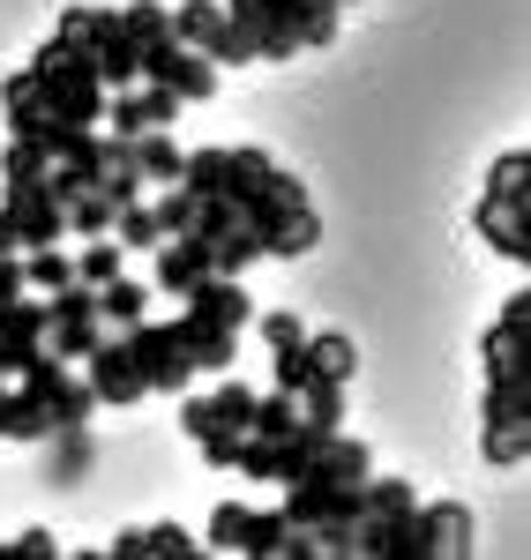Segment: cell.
Listing matches in <instances>:
<instances>
[{
  "instance_id": "cell-1",
  "label": "cell",
  "mask_w": 531,
  "mask_h": 560,
  "mask_svg": "<svg viewBox=\"0 0 531 560\" xmlns=\"http://www.w3.org/2000/svg\"><path fill=\"white\" fill-rule=\"evenodd\" d=\"M180 187H187L180 240H195L218 277H240L263 255L292 261L322 240V217L300 195V179L277 173L263 150H195L180 158Z\"/></svg>"
},
{
  "instance_id": "cell-2",
  "label": "cell",
  "mask_w": 531,
  "mask_h": 560,
  "mask_svg": "<svg viewBox=\"0 0 531 560\" xmlns=\"http://www.w3.org/2000/svg\"><path fill=\"white\" fill-rule=\"evenodd\" d=\"M494 471H517L531 456V292L501 306L487 337V433H480Z\"/></svg>"
},
{
  "instance_id": "cell-3",
  "label": "cell",
  "mask_w": 531,
  "mask_h": 560,
  "mask_svg": "<svg viewBox=\"0 0 531 560\" xmlns=\"http://www.w3.org/2000/svg\"><path fill=\"white\" fill-rule=\"evenodd\" d=\"M480 232L494 255L531 261V150H509L480 195Z\"/></svg>"
},
{
  "instance_id": "cell-4",
  "label": "cell",
  "mask_w": 531,
  "mask_h": 560,
  "mask_svg": "<svg viewBox=\"0 0 531 560\" xmlns=\"http://www.w3.org/2000/svg\"><path fill=\"white\" fill-rule=\"evenodd\" d=\"M187 441L210 456V464H232V448L247 441V427H255V388H240V382H224L210 388V396H187Z\"/></svg>"
},
{
  "instance_id": "cell-5",
  "label": "cell",
  "mask_w": 531,
  "mask_h": 560,
  "mask_svg": "<svg viewBox=\"0 0 531 560\" xmlns=\"http://www.w3.org/2000/svg\"><path fill=\"white\" fill-rule=\"evenodd\" d=\"M442 553H472V509L457 501H412L390 538V560H442Z\"/></svg>"
},
{
  "instance_id": "cell-6",
  "label": "cell",
  "mask_w": 531,
  "mask_h": 560,
  "mask_svg": "<svg viewBox=\"0 0 531 560\" xmlns=\"http://www.w3.org/2000/svg\"><path fill=\"white\" fill-rule=\"evenodd\" d=\"M210 546L218 553H308V538L285 523V509L269 516V509H240V501H224L210 516Z\"/></svg>"
},
{
  "instance_id": "cell-7",
  "label": "cell",
  "mask_w": 531,
  "mask_h": 560,
  "mask_svg": "<svg viewBox=\"0 0 531 560\" xmlns=\"http://www.w3.org/2000/svg\"><path fill=\"white\" fill-rule=\"evenodd\" d=\"M97 345V300H90V284H60L53 300H45V359H83Z\"/></svg>"
},
{
  "instance_id": "cell-8",
  "label": "cell",
  "mask_w": 531,
  "mask_h": 560,
  "mask_svg": "<svg viewBox=\"0 0 531 560\" xmlns=\"http://www.w3.org/2000/svg\"><path fill=\"white\" fill-rule=\"evenodd\" d=\"M173 38L195 45L203 60H255V52H247V38L232 31V15H224L218 0H187V8L173 15Z\"/></svg>"
},
{
  "instance_id": "cell-9",
  "label": "cell",
  "mask_w": 531,
  "mask_h": 560,
  "mask_svg": "<svg viewBox=\"0 0 531 560\" xmlns=\"http://www.w3.org/2000/svg\"><path fill=\"white\" fill-rule=\"evenodd\" d=\"M45 345V300H0V382H15Z\"/></svg>"
},
{
  "instance_id": "cell-10",
  "label": "cell",
  "mask_w": 531,
  "mask_h": 560,
  "mask_svg": "<svg viewBox=\"0 0 531 560\" xmlns=\"http://www.w3.org/2000/svg\"><path fill=\"white\" fill-rule=\"evenodd\" d=\"M105 113H113V135H150V128H165V120L180 113V97H173V90H158V83H142V90L105 97Z\"/></svg>"
},
{
  "instance_id": "cell-11",
  "label": "cell",
  "mask_w": 531,
  "mask_h": 560,
  "mask_svg": "<svg viewBox=\"0 0 531 560\" xmlns=\"http://www.w3.org/2000/svg\"><path fill=\"white\" fill-rule=\"evenodd\" d=\"M150 553H165V560H195L203 546L180 530V523H142V530H120L113 538V560H150Z\"/></svg>"
},
{
  "instance_id": "cell-12",
  "label": "cell",
  "mask_w": 531,
  "mask_h": 560,
  "mask_svg": "<svg viewBox=\"0 0 531 560\" xmlns=\"http://www.w3.org/2000/svg\"><path fill=\"white\" fill-rule=\"evenodd\" d=\"M45 441H60V448H53V478H60V486H76V478H83V464L97 456L90 427H60V433H45Z\"/></svg>"
},
{
  "instance_id": "cell-13",
  "label": "cell",
  "mask_w": 531,
  "mask_h": 560,
  "mask_svg": "<svg viewBox=\"0 0 531 560\" xmlns=\"http://www.w3.org/2000/svg\"><path fill=\"white\" fill-rule=\"evenodd\" d=\"M120 255H128V247L97 232V240H90L83 255H76V284H105V277H120Z\"/></svg>"
},
{
  "instance_id": "cell-14",
  "label": "cell",
  "mask_w": 531,
  "mask_h": 560,
  "mask_svg": "<svg viewBox=\"0 0 531 560\" xmlns=\"http://www.w3.org/2000/svg\"><path fill=\"white\" fill-rule=\"evenodd\" d=\"M23 284H45V292H60V284H76V261L53 255V247H31V255H23Z\"/></svg>"
},
{
  "instance_id": "cell-15",
  "label": "cell",
  "mask_w": 531,
  "mask_h": 560,
  "mask_svg": "<svg viewBox=\"0 0 531 560\" xmlns=\"http://www.w3.org/2000/svg\"><path fill=\"white\" fill-rule=\"evenodd\" d=\"M308 366L330 382H353V345L345 337H308Z\"/></svg>"
},
{
  "instance_id": "cell-16",
  "label": "cell",
  "mask_w": 531,
  "mask_h": 560,
  "mask_svg": "<svg viewBox=\"0 0 531 560\" xmlns=\"http://www.w3.org/2000/svg\"><path fill=\"white\" fill-rule=\"evenodd\" d=\"M263 345H269V351H300V345H308L300 314H269V322H263Z\"/></svg>"
},
{
  "instance_id": "cell-17",
  "label": "cell",
  "mask_w": 531,
  "mask_h": 560,
  "mask_svg": "<svg viewBox=\"0 0 531 560\" xmlns=\"http://www.w3.org/2000/svg\"><path fill=\"white\" fill-rule=\"evenodd\" d=\"M60 546H53V530H23L15 546H0V560H53Z\"/></svg>"
},
{
  "instance_id": "cell-18",
  "label": "cell",
  "mask_w": 531,
  "mask_h": 560,
  "mask_svg": "<svg viewBox=\"0 0 531 560\" xmlns=\"http://www.w3.org/2000/svg\"><path fill=\"white\" fill-rule=\"evenodd\" d=\"M15 292H23V261L0 255V300H15Z\"/></svg>"
},
{
  "instance_id": "cell-19",
  "label": "cell",
  "mask_w": 531,
  "mask_h": 560,
  "mask_svg": "<svg viewBox=\"0 0 531 560\" xmlns=\"http://www.w3.org/2000/svg\"><path fill=\"white\" fill-rule=\"evenodd\" d=\"M0 255H15V232H8V217H0Z\"/></svg>"
},
{
  "instance_id": "cell-20",
  "label": "cell",
  "mask_w": 531,
  "mask_h": 560,
  "mask_svg": "<svg viewBox=\"0 0 531 560\" xmlns=\"http://www.w3.org/2000/svg\"><path fill=\"white\" fill-rule=\"evenodd\" d=\"M0 411H8V382H0Z\"/></svg>"
}]
</instances>
